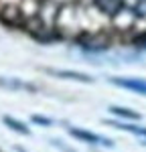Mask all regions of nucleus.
<instances>
[{
  "instance_id": "obj_1",
  "label": "nucleus",
  "mask_w": 146,
  "mask_h": 152,
  "mask_svg": "<svg viewBox=\"0 0 146 152\" xmlns=\"http://www.w3.org/2000/svg\"><path fill=\"white\" fill-rule=\"evenodd\" d=\"M69 134H71L75 140L85 142V144H93V146H112V140L106 138V136H99L96 132H89V130L83 128H67Z\"/></svg>"
},
{
  "instance_id": "obj_2",
  "label": "nucleus",
  "mask_w": 146,
  "mask_h": 152,
  "mask_svg": "<svg viewBox=\"0 0 146 152\" xmlns=\"http://www.w3.org/2000/svg\"><path fill=\"white\" fill-rule=\"evenodd\" d=\"M112 83L122 87V89L146 95V79H138V77H112Z\"/></svg>"
},
{
  "instance_id": "obj_3",
  "label": "nucleus",
  "mask_w": 146,
  "mask_h": 152,
  "mask_svg": "<svg viewBox=\"0 0 146 152\" xmlns=\"http://www.w3.org/2000/svg\"><path fill=\"white\" fill-rule=\"evenodd\" d=\"M93 6H96L104 16L116 18V16L124 10V0H93Z\"/></svg>"
},
{
  "instance_id": "obj_4",
  "label": "nucleus",
  "mask_w": 146,
  "mask_h": 152,
  "mask_svg": "<svg viewBox=\"0 0 146 152\" xmlns=\"http://www.w3.org/2000/svg\"><path fill=\"white\" fill-rule=\"evenodd\" d=\"M110 126H114V128H118V130H124V132H130V134L140 138V144H146V128L144 126L130 124V122H118V120H112Z\"/></svg>"
},
{
  "instance_id": "obj_5",
  "label": "nucleus",
  "mask_w": 146,
  "mask_h": 152,
  "mask_svg": "<svg viewBox=\"0 0 146 152\" xmlns=\"http://www.w3.org/2000/svg\"><path fill=\"white\" fill-rule=\"evenodd\" d=\"M110 45L106 41H101L99 37H85L79 39V49H83L87 53H99V51H106Z\"/></svg>"
},
{
  "instance_id": "obj_6",
  "label": "nucleus",
  "mask_w": 146,
  "mask_h": 152,
  "mask_svg": "<svg viewBox=\"0 0 146 152\" xmlns=\"http://www.w3.org/2000/svg\"><path fill=\"white\" fill-rule=\"evenodd\" d=\"M47 73L51 75H57V77H63V79H71V81H81V83H91L93 77L85 75V73H79V71H69V69H47Z\"/></svg>"
},
{
  "instance_id": "obj_7",
  "label": "nucleus",
  "mask_w": 146,
  "mask_h": 152,
  "mask_svg": "<svg viewBox=\"0 0 146 152\" xmlns=\"http://www.w3.org/2000/svg\"><path fill=\"white\" fill-rule=\"evenodd\" d=\"M108 110L112 112V114H114V116L122 118V120H132V122L140 120V114H136V112L128 110V107H120V105H110Z\"/></svg>"
},
{
  "instance_id": "obj_8",
  "label": "nucleus",
  "mask_w": 146,
  "mask_h": 152,
  "mask_svg": "<svg viewBox=\"0 0 146 152\" xmlns=\"http://www.w3.org/2000/svg\"><path fill=\"white\" fill-rule=\"evenodd\" d=\"M0 87H8V89H26V91H36L33 83H24L18 79H0Z\"/></svg>"
},
{
  "instance_id": "obj_9",
  "label": "nucleus",
  "mask_w": 146,
  "mask_h": 152,
  "mask_svg": "<svg viewBox=\"0 0 146 152\" xmlns=\"http://www.w3.org/2000/svg\"><path fill=\"white\" fill-rule=\"evenodd\" d=\"M2 122H4V124H6L10 130L18 132V134H23V136H26V134H28V128L24 126L23 122H18V120H14V118H10V116H4V118H2Z\"/></svg>"
},
{
  "instance_id": "obj_10",
  "label": "nucleus",
  "mask_w": 146,
  "mask_h": 152,
  "mask_svg": "<svg viewBox=\"0 0 146 152\" xmlns=\"http://www.w3.org/2000/svg\"><path fill=\"white\" fill-rule=\"evenodd\" d=\"M134 16L136 18H146V0H138L134 4Z\"/></svg>"
},
{
  "instance_id": "obj_11",
  "label": "nucleus",
  "mask_w": 146,
  "mask_h": 152,
  "mask_svg": "<svg viewBox=\"0 0 146 152\" xmlns=\"http://www.w3.org/2000/svg\"><path fill=\"white\" fill-rule=\"evenodd\" d=\"M33 122L43 124V126H51V124H53V120H51V118H43V116H33Z\"/></svg>"
},
{
  "instance_id": "obj_12",
  "label": "nucleus",
  "mask_w": 146,
  "mask_h": 152,
  "mask_svg": "<svg viewBox=\"0 0 146 152\" xmlns=\"http://www.w3.org/2000/svg\"><path fill=\"white\" fill-rule=\"evenodd\" d=\"M53 144H55V146H57L59 150H63V152H73L71 148H67V146H63V144H59V142H57V140H53Z\"/></svg>"
},
{
  "instance_id": "obj_13",
  "label": "nucleus",
  "mask_w": 146,
  "mask_h": 152,
  "mask_svg": "<svg viewBox=\"0 0 146 152\" xmlns=\"http://www.w3.org/2000/svg\"><path fill=\"white\" fill-rule=\"evenodd\" d=\"M140 43H142L140 47H146V37H144V39H140Z\"/></svg>"
}]
</instances>
